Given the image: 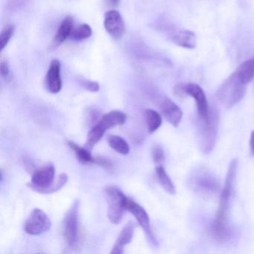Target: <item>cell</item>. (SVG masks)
Masks as SVG:
<instances>
[{
    "instance_id": "cell-6",
    "label": "cell",
    "mask_w": 254,
    "mask_h": 254,
    "mask_svg": "<svg viewBox=\"0 0 254 254\" xmlns=\"http://www.w3.org/2000/svg\"><path fill=\"white\" fill-rule=\"evenodd\" d=\"M126 210L129 211L137 221L138 224L140 226L141 228L145 233V236L148 242L154 245L157 246V241L154 236V232L151 227L150 223V218L147 213L145 209L142 207L139 203L132 200L130 197H127V201L126 204Z\"/></svg>"
},
{
    "instance_id": "cell-18",
    "label": "cell",
    "mask_w": 254,
    "mask_h": 254,
    "mask_svg": "<svg viewBox=\"0 0 254 254\" xmlns=\"http://www.w3.org/2000/svg\"><path fill=\"white\" fill-rule=\"evenodd\" d=\"M235 72L244 84L251 83L254 78V58L244 62Z\"/></svg>"
},
{
    "instance_id": "cell-5",
    "label": "cell",
    "mask_w": 254,
    "mask_h": 254,
    "mask_svg": "<svg viewBox=\"0 0 254 254\" xmlns=\"http://www.w3.org/2000/svg\"><path fill=\"white\" fill-rule=\"evenodd\" d=\"M105 191L108 204V219L111 224H120L126 210L127 197L116 186H108Z\"/></svg>"
},
{
    "instance_id": "cell-8",
    "label": "cell",
    "mask_w": 254,
    "mask_h": 254,
    "mask_svg": "<svg viewBox=\"0 0 254 254\" xmlns=\"http://www.w3.org/2000/svg\"><path fill=\"white\" fill-rule=\"evenodd\" d=\"M51 227L50 217L42 209L36 208L32 211L26 219L24 230L28 234L38 236L50 230Z\"/></svg>"
},
{
    "instance_id": "cell-21",
    "label": "cell",
    "mask_w": 254,
    "mask_h": 254,
    "mask_svg": "<svg viewBox=\"0 0 254 254\" xmlns=\"http://www.w3.org/2000/svg\"><path fill=\"white\" fill-rule=\"evenodd\" d=\"M108 144L111 148L119 154L127 155L130 152L128 143L123 137L117 135H111L108 137Z\"/></svg>"
},
{
    "instance_id": "cell-29",
    "label": "cell",
    "mask_w": 254,
    "mask_h": 254,
    "mask_svg": "<svg viewBox=\"0 0 254 254\" xmlns=\"http://www.w3.org/2000/svg\"><path fill=\"white\" fill-rule=\"evenodd\" d=\"M174 93L179 97H184L187 96L184 90V84H177L174 88Z\"/></svg>"
},
{
    "instance_id": "cell-11",
    "label": "cell",
    "mask_w": 254,
    "mask_h": 254,
    "mask_svg": "<svg viewBox=\"0 0 254 254\" xmlns=\"http://www.w3.org/2000/svg\"><path fill=\"white\" fill-rule=\"evenodd\" d=\"M160 112L165 120L173 127H178L183 119L182 110L171 99L166 98L160 105Z\"/></svg>"
},
{
    "instance_id": "cell-22",
    "label": "cell",
    "mask_w": 254,
    "mask_h": 254,
    "mask_svg": "<svg viewBox=\"0 0 254 254\" xmlns=\"http://www.w3.org/2000/svg\"><path fill=\"white\" fill-rule=\"evenodd\" d=\"M69 148L74 151L78 161L82 163H94V157L90 154L88 148H82L73 142H68Z\"/></svg>"
},
{
    "instance_id": "cell-17",
    "label": "cell",
    "mask_w": 254,
    "mask_h": 254,
    "mask_svg": "<svg viewBox=\"0 0 254 254\" xmlns=\"http://www.w3.org/2000/svg\"><path fill=\"white\" fill-rule=\"evenodd\" d=\"M74 29V20L71 16H67L64 19L62 23H61L57 33L55 37L53 44L56 46H59L63 44L68 38L72 35V31Z\"/></svg>"
},
{
    "instance_id": "cell-12",
    "label": "cell",
    "mask_w": 254,
    "mask_h": 254,
    "mask_svg": "<svg viewBox=\"0 0 254 254\" xmlns=\"http://www.w3.org/2000/svg\"><path fill=\"white\" fill-rule=\"evenodd\" d=\"M47 88L53 94H57L62 89V72L61 63L59 61H52L46 76Z\"/></svg>"
},
{
    "instance_id": "cell-19",
    "label": "cell",
    "mask_w": 254,
    "mask_h": 254,
    "mask_svg": "<svg viewBox=\"0 0 254 254\" xmlns=\"http://www.w3.org/2000/svg\"><path fill=\"white\" fill-rule=\"evenodd\" d=\"M156 175H157V180L160 183L163 190L169 193V194H176V187L174 184L173 181L171 179L170 177L166 173V169L163 166H156Z\"/></svg>"
},
{
    "instance_id": "cell-2",
    "label": "cell",
    "mask_w": 254,
    "mask_h": 254,
    "mask_svg": "<svg viewBox=\"0 0 254 254\" xmlns=\"http://www.w3.org/2000/svg\"><path fill=\"white\" fill-rule=\"evenodd\" d=\"M247 85L233 72L224 81L217 91V98L223 106L231 108L242 100L247 92Z\"/></svg>"
},
{
    "instance_id": "cell-16",
    "label": "cell",
    "mask_w": 254,
    "mask_h": 254,
    "mask_svg": "<svg viewBox=\"0 0 254 254\" xmlns=\"http://www.w3.org/2000/svg\"><path fill=\"white\" fill-rule=\"evenodd\" d=\"M212 233L214 237L218 241H225L230 236L227 215L217 212L212 225Z\"/></svg>"
},
{
    "instance_id": "cell-25",
    "label": "cell",
    "mask_w": 254,
    "mask_h": 254,
    "mask_svg": "<svg viewBox=\"0 0 254 254\" xmlns=\"http://www.w3.org/2000/svg\"><path fill=\"white\" fill-rule=\"evenodd\" d=\"M80 85L83 88L87 90V91L92 92V93H96L100 90V85L96 81H91V80L81 79L79 81Z\"/></svg>"
},
{
    "instance_id": "cell-27",
    "label": "cell",
    "mask_w": 254,
    "mask_h": 254,
    "mask_svg": "<svg viewBox=\"0 0 254 254\" xmlns=\"http://www.w3.org/2000/svg\"><path fill=\"white\" fill-rule=\"evenodd\" d=\"M94 163L103 168L105 170L109 171V172L113 171V169H114V164H113L112 162L109 159L105 157L99 156V157H94Z\"/></svg>"
},
{
    "instance_id": "cell-30",
    "label": "cell",
    "mask_w": 254,
    "mask_h": 254,
    "mask_svg": "<svg viewBox=\"0 0 254 254\" xmlns=\"http://www.w3.org/2000/svg\"><path fill=\"white\" fill-rule=\"evenodd\" d=\"M250 148H251V154L254 156V130L251 132V138H250Z\"/></svg>"
},
{
    "instance_id": "cell-7",
    "label": "cell",
    "mask_w": 254,
    "mask_h": 254,
    "mask_svg": "<svg viewBox=\"0 0 254 254\" xmlns=\"http://www.w3.org/2000/svg\"><path fill=\"white\" fill-rule=\"evenodd\" d=\"M238 165H239V163H238L237 159H234L230 163L227 175H226L225 181H224V187H223L221 197H220L219 207H218L217 212L227 215V210L230 206V200H231L233 190H234Z\"/></svg>"
},
{
    "instance_id": "cell-31",
    "label": "cell",
    "mask_w": 254,
    "mask_h": 254,
    "mask_svg": "<svg viewBox=\"0 0 254 254\" xmlns=\"http://www.w3.org/2000/svg\"><path fill=\"white\" fill-rule=\"evenodd\" d=\"M107 1H108L109 5L114 7L117 6L120 2V0H107Z\"/></svg>"
},
{
    "instance_id": "cell-9",
    "label": "cell",
    "mask_w": 254,
    "mask_h": 254,
    "mask_svg": "<svg viewBox=\"0 0 254 254\" xmlns=\"http://www.w3.org/2000/svg\"><path fill=\"white\" fill-rule=\"evenodd\" d=\"M184 90L187 96H190L195 100L197 114L201 121H206L209 118L210 110L203 89L197 84L189 83L184 84Z\"/></svg>"
},
{
    "instance_id": "cell-24",
    "label": "cell",
    "mask_w": 254,
    "mask_h": 254,
    "mask_svg": "<svg viewBox=\"0 0 254 254\" xmlns=\"http://www.w3.org/2000/svg\"><path fill=\"white\" fill-rule=\"evenodd\" d=\"M14 33V26L12 24H7L2 29L0 35V49L1 51L8 45Z\"/></svg>"
},
{
    "instance_id": "cell-28",
    "label": "cell",
    "mask_w": 254,
    "mask_h": 254,
    "mask_svg": "<svg viewBox=\"0 0 254 254\" xmlns=\"http://www.w3.org/2000/svg\"><path fill=\"white\" fill-rule=\"evenodd\" d=\"M0 74L2 78L5 81H10L11 79V72H10L9 66L8 62L5 60L1 61L0 62Z\"/></svg>"
},
{
    "instance_id": "cell-15",
    "label": "cell",
    "mask_w": 254,
    "mask_h": 254,
    "mask_svg": "<svg viewBox=\"0 0 254 254\" xmlns=\"http://www.w3.org/2000/svg\"><path fill=\"white\" fill-rule=\"evenodd\" d=\"M171 39L179 47L190 50L195 48L197 44V37L195 34L187 29L177 31L172 35Z\"/></svg>"
},
{
    "instance_id": "cell-23",
    "label": "cell",
    "mask_w": 254,
    "mask_h": 254,
    "mask_svg": "<svg viewBox=\"0 0 254 254\" xmlns=\"http://www.w3.org/2000/svg\"><path fill=\"white\" fill-rule=\"evenodd\" d=\"M93 34L91 27L87 23L81 24L72 31L70 38L74 41H82L91 37Z\"/></svg>"
},
{
    "instance_id": "cell-4",
    "label": "cell",
    "mask_w": 254,
    "mask_h": 254,
    "mask_svg": "<svg viewBox=\"0 0 254 254\" xmlns=\"http://www.w3.org/2000/svg\"><path fill=\"white\" fill-rule=\"evenodd\" d=\"M79 200L73 202L63 221V235L66 245L71 249L79 248L81 242L79 227Z\"/></svg>"
},
{
    "instance_id": "cell-10",
    "label": "cell",
    "mask_w": 254,
    "mask_h": 254,
    "mask_svg": "<svg viewBox=\"0 0 254 254\" xmlns=\"http://www.w3.org/2000/svg\"><path fill=\"white\" fill-rule=\"evenodd\" d=\"M104 26L110 36L120 39L126 32V24L121 14L117 10H110L105 14Z\"/></svg>"
},
{
    "instance_id": "cell-14",
    "label": "cell",
    "mask_w": 254,
    "mask_h": 254,
    "mask_svg": "<svg viewBox=\"0 0 254 254\" xmlns=\"http://www.w3.org/2000/svg\"><path fill=\"white\" fill-rule=\"evenodd\" d=\"M216 116L215 114H211L209 112V118L204 123L203 128V142H204V148L206 151H210L214 145V142L216 136Z\"/></svg>"
},
{
    "instance_id": "cell-13",
    "label": "cell",
    "mask_w": 254,
    "mask_h": 254,
    "mask_svg": "<svg viewBox=\"0 0 254 254\" xmlns=\"http://www.w3.org/2000/svg\"><path fill=\"white\" fill-rule=\"evenodd\" d=\"M135 228L136 224L133 221H129L124 226L113 247L111 254H123L124 253L125 246L132 242Z\"/></svg>"
},
{
    "instance_id": "cell-3",
    "label": "cell",
    "mask_w": 254,
    "mask_h": 254,
    "mask_svg": "<svg viewBox=\"0 0 254 254\" xmlns=\"http://www.w3.org/2000/svg\"><path fill=\"white\" fill-rule=\"evenodd\" d=\"M127 116L120 111H113L105 114L87 133L86 148L93 149L105 134V132L117 126L126 123Z\"/></svg>"
},
{
    "instance_id": "cell-1",
    "label": "cell",
    "mask_w": 254,
    "mask_h": 254,
    "mask_svg": "<svg viewBox=\"0 0 254 254\" xmlns=\"http://www.w3.org/2000/svg\"><path fill=\"white\" fill-rule=\"evenodd\" d=\"M56 168L53 164H47L34 172L27 187L41 194H52L62 190L68 182V175L62 173L55 182Z\"/></svg>"
},
{
    "instance_id": "cell-26",
    "label": "cell",
    "mask_w": 254,
    "mask_h": 254,
    "mask_svg": "<svg viewBox=\"0 0 254 254\" xmlns=\"http://www.w3.org/2000/svg\"><path fill=\"white\" fill-rule=\"evenodd\" d=\"M152 157L157 166H162L165 160V153L161 147L157 146L152 151Z\"/></svg>"
},
{
    "instance_id": "cell-20",
    "label": "cell",
    "mask_w": 254,
    "mask_h": 254,
    "mask_svg": "<svg viewBox=\"0 0 254 254\" xmlns=\"http://www.w3.org/2000/svg\"><path fill=\"white\" fill-rule=\"evenodd\" d=\"M145 123L150 133H154L160 128L163 122L162 116L152 109H146L145 111Z\"/></svg>"
}]
</instances>
